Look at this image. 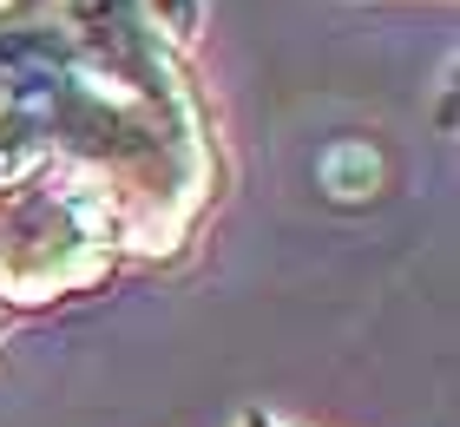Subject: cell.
I'll list each match as a JSON object with an SVG mask.
<instances>
[{
  "mask_svg": "<svg viewBox=\"0 0 460 427\" xmlns=\"http://www.w3.org/2000/svg\"><path fill=\"white\" fill-rule=\"evenodd\" d=\"M323 178H329V191H342V198H362L375 184V152L368 145H342V152H329Z\"/></svg>",
  "mask_w": 460,
  "mask_h": 427,
  "instance_id": "1",
  "label": "cell"
},
{
  "mask_svg": "<svg viewBox=\"0 0 460 427\" xmlns=\"http://www.w3.org/2000/svg\"><path fill=\"white\" fill-rule=\"evenodd\" d=\"M152 7L164 13V27H172V33H191L198 27V0H152Z\"/></svg>",
  "mask_w": 460,
  "mask_h": 427,
  "instance_id": "2",
  "label": "cell"
}]
</instances>
